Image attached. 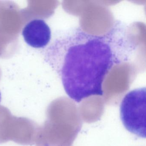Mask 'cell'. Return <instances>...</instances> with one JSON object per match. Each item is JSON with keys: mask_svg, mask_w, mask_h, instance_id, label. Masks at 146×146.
<instances>
[{"mask_svg": "<svg viewBox=\"0 0 146 146\" xmlns=\"http://www.w3.org/2000/svg\"><path fill=\"white\" fill-rule=\"evenodd\" d=\"M22 35L29 46L36 48L45 47L51 38V29L42 19H34L29 22L23 29Z\"/></svg>", "mask_w": 146, "mask_h": 146, "instance_id": "cell-5", "label": "cell"}, {"mask_svg": "<svg viewBox=\"0 0 146 146\" xmlns=\"http://www.w3.org/2000/svg\"><path fill=\"white\" fill-rule=\"evenodd\" d=\"M13 116L8 108L0 105V144L10 141V130Z\"/></svg>", "mask_w": 146, "mask_h": 146, "instance_id": "cell-6", "label": "cell"}, {"mask_svg": "<svg viewBox=\"0 0 146 146\" xmlns=\"http://www.w3.org/2000/svg\"><path fill=\"white\" fill-rule=\"evenodd\" d=\"M1 93H0V102H1Z\"/></svg>", "mask_w": 146, "mask_h": 146, "instance_id": "cell-7", "label": "cell"}, {"mask_svg": "<svg viewBox=\"0 0 146 146\" xmlns=\"http://www.w3.org/2000/svg\"><path fill=\"white\" fill-rule=\"evenodd\" d=\"M39 126L30 119L13 116L11 124L10 141L24 146L34 145Z\"/></svg>", "mask_w": 146, "mask_h": 146, "instance_id": "cell-4", "label": "cell"}, {"mask_svg": "<svg viewBox=\"0 0 146 146\" xmlns=\"http://www.w3.org/2000/svg\"><path fill=\"white\" fill-rule=\"evenodd\" d=\"M146 88L131 90L125 96L120 108V118L131 133L146 138Z\"/></svg>", "mask_w": 146, "mask_h": 146, "instance_id": "cell-3", "label": "cell"}, {"mask_svg": "<svg viewBox=\"0 0 146 146\" xmlns=\"http://www.w3.org/2000/svg\"><path fill=\"white\" fill-rule=\"evenodd\" d=\"M46 114V120L39 126L36 146H72L82 127L76 106H66L55 101L48 107Z\"/></svg>", "mask_w": 146, "mask_h": 146, "instance_id": "cell-2", "label": "cell"}, {"mask_svg": "<svg viewBox=\"0 0 146 146\" xmlns=\"http://www.w3.org/2000/svg\"><path fill=\"white\" fill-rule=\"evenodd\" d=\"M114 33L111 31L96 36L77 29L56 39L46 50V62L59 76L66 93L76 102L103 95L106 76L121 62L124 54V41L118 40Z\"/></svg>", "mask_w": 146, "mask_h": 146, "instance_id": "cell-1", "label": "cell"}]
</instances>
